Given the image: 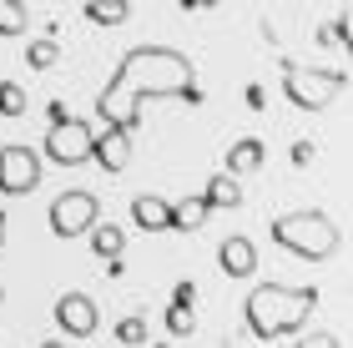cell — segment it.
I'll return each instance as SVG.
<instances>
[{"label": "cell", "mask_w": 353, "mask_h": 348, "mask_svg": "<svg viewBox=\"0 0 353 348\" xmlns=\"http://www.w3.org/2000/svg\"><path fill=\"white\" fill-rule=\"evenodd\" d=\"M157 96L202 101L197 66L187 51H172V45H132L121 56V66L111 71V81L96 91V116L106 121V132L132 136L141 121V101H157Z\"/></svg>", "instance_id": "1"}, {"label": "cell", "mask_w": 353, "mask_h": 348, "mask_svg": "<svg viewBox=\"0 0 353 348\" xmlns=\"http://www.w3.org/2000/svg\"><path fill=\"white\" fill-rule=\"evenodd\" d=\"M318 308V288H288V283H258L243 303V318H248V334L252 338H288L298 334L303 323L313 318Z\"/></svg>", "instance_id": "2"}, {"label": "cell", "mask_w": 353, "mask_h": 348, "mask_svg": "<svg viewBox=\"0 0 353 348\" xmlns=\"http://www.w3.org/2000/svg\"><path fill=\"white\" fill-rule=\"evenodd\" d=\"M272 243L303 263H323L339 252V223L318 207H298V212L272 217Z\"/></svg>", "instance_id": "3"}, {"label": "cell", "mask_w": 353, "mask_h": 348, "mask_svg": "<svg viewBox=\"0 0 353 348\" xmlns=\"http://www.w3.org/2000/svg\"><path fill=\"white\" fill-rule=\"evenodd\" d=\"M283 91L298 112H328L333 101L348 91V71H323V66H298L283 61Z\"/></svg>", "instance_id": "4"}, {"label": "cell", "mask_w": 353, "mask_h": 348, "mask_svg": "<svg viewBox=\"0 0 353 348\" xmlns=\"http://www.w3.org/2000/svg\"><path fill=\"white\" fill-rule=\"evenodd\" d=\"M91 141H96L91 121L71 116V121H61V126L46 132L41 156H46V162H56V167H86V162H91Z\"/></svg>", "instance_id": "5"}, {"label": "cell", "mask_w": 353, "mask_h": 348, "mask_svg": "<svg viewBox=\"0 0 353 348\" xmlns=\"http://www.w3.org/2000/svg\"><path fill=\"white\" fill-rule=\"evenodd\" d=\"M96 223H101V202H96V192H86V187H71V192H61L51 202V232L56 237H81Z\"/></svg>", "instance_id": "6"}, {"label": "cell", "mask_w": 353, "mask_h": 348, "mask_svg": "<svg viewBox=\"0 0 353 348\" xmlns=\"http://www.w3.org/2000/svg\"><path fill=\"white\" fill-rule=\"evenodd\" d=\"M41 152L36 147H21V141H10V147H0V192L6 197H26L41 187Z\"/></svg>", "instance_id": "7"}, {"label": "cell", "mask_w": 353, "mask_h": 348, "mask_svg": "<svg viewBox=\"0 0 353 348\" xmlns=\"http://www.w3.org/2000/svg\"><path fill=\"white\" fill-rule=\"evenodd\" d=\"M56 328L66 338H91L101 328V308H96L91 293H61L56 298Z\"/></svg>", "instance_id": "8"}, {"label": "cell", "mask_w": 353, "mask_h": 348, "mask_svg": "<svg viewBox=\"0 0 353 348\" xmlns=\"http://www.w3.org/2000/svg\"><path fill=\"white\" fill-rule=\"evenodd\" d=\"M217 267H222V278H252L258 273V247H252V237L243 232H232V237H222L217 243Z\"/></svg>", "instance_id": "9"}, {"label": "cell", "mask_w": 353, "mask_h": 348, "mask_svg": "<svg viewBox=\"0 0 353 348\" xmlns=\"http://www.w3.org/2000/svg\"><path fill=\"white\" fill-rule=\"evenodd\" d=\"M132 223L141 232H172V202L157 192H137L132 197Z\"/></svg>", "instance_id": "10"}, {"label": "cell", "mask_w": 353, "mask_h": 348, "mask_svg": "<svg viewBox=\"0 0 353 348\" xmlns=\"http://www.w3.org/2000/svg\"><path fill=\"white\" fill-rule=\"evenodd\" d=\"M91 156L101 162V172L117 177V172L132 167V136H126V132H101V136L91 141Z\"/></svg>", "instance_id": "11"}, {"label": "cell", "mask_w": 353, "mask_h": 348, "mask_svg": "<svg viewBox=\"0 0 353 348\" xmlns=\"http://www.w3.org/2000/svg\"><path fill=\"white\" fill-rule=\"evenodd\" d=\"M263 162H268V147L258 136H237L232 147H228V162H222V172L237 182V177H248V172H263Z\"/></svg>", "instance_id": "12"}, {"label": "cell", "mask_w": 353, "mask_h": 348, "mask_svg": "<svg viewBox=\"0 0 353 348\" xmlns=\"http://www.w3.org/2000/svg\"><path fill=\"white\" fill-rule=\"evenodd\" d=\"M202 202H207V212H232V207H243V182H232L228 172H212L202 187Z\"/></svg>", "instance_id": "13"}, {"label": "cell", "mask_w": 353, "mask_h": 348, "mask_svg": "<svg viewBox=\"0 0 353 348\" xmlns=\"http://www.w3.org/2000/svg\"><path fill=\"white\" fill-rule=\"evenodd\" d=\"M207 202L202 197H182V202H172V232H197L207 223Z\"/></svg>", "instance_id": "14"}, {"label": "cell", "mask_w": 353, "mask_h": 348, "mask_svg": "<svg viewBox=\"0 0 353 348\" xmlns=\"http://www.w3.org/2000/svg\"><path fill=\"white\" fill-rule=\"evenodd\" d=\"M121 247H126V232H121L117 223H96V227H91V252H96V258L117 263Z\"/></svg>", "instance_id": "15"}, {"label": "cell", "mask_w": 353, "mask_h": 348, "mask_svg": "<svg viewBox=\"0 0 353 348\" xmlns=\"http://www.w3.org/2000/svg\"><path fill=\"white\" fill-rule=\"evenodd\" d=\"M126 15H132L126 0H91V6H86V21L91 25H121Z\"/></svg>", "instance_id": "16"}, {"label": "cell", "mask_w": 353, "mask_h": 348, "mask_svg": "<svg viewBox=\"0 0 353 348\" xmlns=\"http://www.w3.org/2000/svg\"><path fill=\"white\" fill-rule=\"evenodd\" d=\"M56 61H61V45H56L51 36H41V41L26 45V66H30V71H51Z\"/></svg>", "instance_id": "17"}, {"label": "cell", "mask_w": 353, "mask_h": 348, "mask_svg": "<svg viewBox=\"0 0 353 348\" xmlns=\"http://www.w3.org/2000/svg\"><path fill=\"white\" fill-rule=\"evenodd\" d=\"M26 25H30V10L21 0H0V36H21Z\"/></svg>", "instance_id": "18"}, {"label": "cell", "mask_w": 353, "mask_h": 348, "mask_svg": "<svg viewBox=\"0 0 353 348\" xmlns=\"http://www.w3.org/2000/svg\"><path fill=\"white\" fill-rule=\"evenodd\" d=\"M30 96L21 91V81H0V116H26Z\"/></svg>", "instance_id": "19"}, {"label": "cell", "mask_w": 353, "mask_h": 348, "mask_svg": "<svg viewBox=\"0 0 353 348\" xmlns=\"http://www.w3.org/2000/svg\"><path fill=\"white\" fill-rule=\"evenodd\" d=\"M152 334H147V318H137V313H126V318H117V343H126V348H137V343H147Z\"/></svg>", "instance_id": "20"}, {"label": "cell", "mask_w": 353, "mask_h": 348, "mask_svg": "<svg viewBox=\"0 0 353 348\" xmlns=\"http://www.w3.org/2000/svg\"><path fill=\"white\" fill-rule=\"evenodd\" d=\"M167 334L172 338H192V334H197V313H192V308H167Z\"/></svg>", "instance_id": "21"}, {"label": "cell", "mask_w": 353, "mask_h": 348, "mask_svg": "<svg viewBox=\"0 0 353 348\" xmlns=\"http://www.w3.org/2000/svg\"><path fill=\"white\" fill-rule=\"evenodd\" d=\"M172 303H176V308H192V303H197V283H192V278H182V283L172 288Z\"/></svg>", "instance_id": "22"}, {"label": "cell", "mask_w": 353, "mask_h": 348, "mask_svg": "<svg viewBox=\"0 0 353 348\" xmlns=\"http://www.w3.org/2000/svg\"><path fill=\"white\" fill-rule=\"evenodd\" d=\"M298 348H343V343H339V334H303Z\"/></svg>", "instance_id": "23"}, {"label": "cell", "mask_w": 353, "mask_h": 348, "mask_svg": "<svg viewBox=\"0 0 353 348\" xmlns=\"http://www.w3.org/2000/svg\"><path fill=\"white\" fill-rule=\"evenodd\" d=\"M293 162H298V167L313 162V141H293Z\"/></svg>", "instance_id": "24"}, {"label": "cell", "mask_w": 353, "mask_h": 348, "mask_svg": "<svg viewBox=\"0 0 353 348\" xmlns=\"http://www.w3.org/2000/svg\"><path fill=\"white\" fill-rule=\"evenodd\" d=\"M46 116H51V126H61V121H71V112H66V101H51V106H46Z\"/></svg>", "instance_id": "25"}, {"label": "cell", "mask_w": 353, "mask_h": 348, "mask_svg": "<svg viewBox=\"0 0 353 348\" xmlns=\"http://www.w3.org/2000/svg\"><path fill=\"white\" fill-rule=\"evenodd\" d=\"M248 106H252V112H263V106H268V96H263V86H248Z\"/></svg>", "instance_id": "26"}, {"label": "cell", "mask_w": 353, "mask_h": 348, "mask_svg": "<svg viewBox=\"0 0 353 348\" xmlns=\"http://www.w3.org/2000/svg\"><path fill=\"white\" fill-rule=\"evenodd\" d=\"M41 348H66V343H61V338H46V343H41Z\"/></svg>", "instance_id": "27"}, {"label": "cell", "mask_w": 353, "mask_h": 348, "mask_svg": "<svg viewBox=\"0 0 353 348\" xmlns=\"http://www.w3.org/2000/svg\"><path fill=\"white\" fill-rule=\"evenodd\" d=\"M0 247H6V212H0Z\"/></svg>", "instance_id": "28"}, {"label": "cell", "mask_w": 353, "mask_h": 348, "mask_svg": "<svg viewBox=\"0 0 353 348\" xmlns=\"http://www.w3.org/2000/svg\"><path fill=\"white\" fill-rule=\"evenodd\" d=\"M0 298H6V288H0Z\"/></svg>", "instance_id": "29"}]
</instances>
